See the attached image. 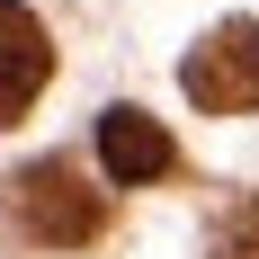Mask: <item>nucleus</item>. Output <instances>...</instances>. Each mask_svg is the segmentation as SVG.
<instances>
[{
	"instance_id": "obj_1",
	"label": "nucleus",
	"mask_w": 259,
	"mask_h": 259,
	"mask_svg": "<svg viewBox=\"0 0 259 259\" xmlns=\"http://www.w3.org/2000/svg\"><path fill=\"white\" fill-rule=\"evenodd\" d=\"M9 206H18L27 241H45V250H80V241H99V188L80 179L72 161H36L9 179Z\"/></svg>"
},
{
	"instance_id": "obj_2",
	"label": "nucleus",
	"mask_w": 259,
	"mask_h": 259,
	"mask_svg": "<svg viewBox=\"0 0 259 259\" xmlns=\"http://www.w3.org/2000/svg\"><path fill=\"white\" fill-rule=\"evenodd\" d=\"M179 90L206 107V116H250L259 107V27L250 18L206 27V36L188 45V63H179Z\"/></svg>"
},
{
	"instance_id": "obj_3",
	"label": "nucleus",
	"mask_w": 259,
	"mask_h": 259,
	"mask_svg": "<svg viewBox=\"0 0 259 259\" xmlns=\"http://www.w3.org/2000/svg\"><path fill=\"white\" fill-rule=\"evenodd\" d=\"M45 72H54L45 18H36V9H18V0H0V125H18L27 107H36Z\"/></svg>"
},
{
	"instance_id": "obj_4",
	"label": "nucleus",
	"mask_w": 259,
	"mask_h": 259,
	"mask_svg": "<svg viewBox=\"0 0 259 259\" xmlns=\"http://www.w3.org/2000/svg\"><path fill=\"white\" fill-rule=\"evenodd\" d=\"M170 134L152 125V116H143V107H107L99 116V170L116 188H152V179H170Z\"/></svg>"
},
{
	"instance_id": "obj_5",
	"label": "nucleus",
	"mask_w": 259,
	"mask_h": 259,
	"mask_svg": "<svg viewBox=\"0 0 259 259\" xmlns=\"http://www.w3.org/2000/svg\"><path fill=\"white\" fill-rule=\"evenodd\" d=\"M206 259H259V197H241V206L214 224V250Z\"/></svg>"
}]
</instances>
